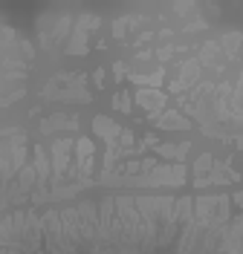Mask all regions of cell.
I'll return each mask as SVG.
<instances>
[{
  "label": "cell",
  "instance_id": "1",
  "mask_svg": "<svg viewBox=\"0 0 243 254\" xmlns=\"http://www.w3.org/2000/svg\"><path fill=\"white\" fill-rule=\"evenodd\" d=\"M139 185H182L185 182V168L177 165V168H151V176L145 179H136Z\"/></svg>",
  "mask_w": 243,
  "mask_h": 254
},
{
  "label": "cell",
  "instance_id": "2",
  "mask_svg": "<svg viewBox=\"0 0 243 254\" xmlns=\"http://www.w3.org/2000/svg\"><path fill=\"white\" fill-rule=\"evenodd\" d=\"M79 165H81V174H90V165H93V144L87 139L79 142Z\"/></svg>",
  "mask_w": 243,
  "mask_h": 254
},
{
  "label": "cell",
  "instance_id": "3",
  "mask_svg": "<svg viewBox=\"0 0 243 254\" xmlns=\"http://www.w3.org/2000/svg\"><path fill=\"white\" fill-rule=\"evenodd\" d=\"M73 144L67 142H58L55 144V174H58V179H61V174H64V168H67V150H70Z\"/></svg>",
  "mask_w": 243,
  "mask_h": 254
},
{
  "label": "cell",
  "instance_id": "4",
  "mask_svg": "<svg viewBox=\"0 0 243 254\" xmlns=\"http://www.w3.org/2000/svg\"><path fill=\"white\" fill-rule=\"evenodd\" d=\"M93 125H96V130L101 133V136H107V139H116V136H119V130H122V127H116L110 119H96Z\"/></svg>",
  "mask_w": 243,
  "mask_h": 254
},
{
  "label": "cell",
  "instance_id": "5",
  "mask_svg": "<svg viewBox=\"0 0 243 254\" xmlns=\"http://www.w3.org/2000/svg\"><path fill=\"white\" fill-rule=\"evenodd\" d=\"M139 101L145 104L148 110H160L162 107V95L160 93H139Z\"/></svg>",
  "mask_w": 243,
  "mask_h": 254
},
{
  "label": "cell",
  "instance_id": "6",
  "mask_svg": "<svg viewBox=\"0 0 243 254\" xmlns=\"http://www.w3.org/2000/svg\"><path fill=\"white\" fill-rule=\"evenodd\" d=\"M185 150H188V144H177V147H174V144H162L160 147V153L162 156H168V159H174V156L182 159L185 156Z\"/></svg>",
  "mask_w": 243,
  "mask_h": 254
},
{
  "label": "cell",
  "instance_id": "7",
  "mask_svg": "<svg viewBox=\"0 0 243 254\" xmlns=\"http://www.w3.org/2000/svg\"><path fill=\"white\" fill-rule=\"evenodd\" d=\"M160 125H168V127H188L185 122H182V119H179V116H174V113H168V116L162 119Z\"/></svg>",
  "mask_w": 243,
  "mask_h": 254
},
{
  "label": "cell",
  "instance_id": "8",
  "mask_svg": "<svg viewBox=\"0 0 243 254\" xmlns=\"http://www.w3.org/2000/svg\"><path fill=\"white\" fill-rule=\"evenodd\" d=\"M116 104H119V110H130V107H128V104H130L128 95H119V98H116Z\"/></svg>",
  "mask_w": 243,
  "mask_h": 254
}]
</instances>
